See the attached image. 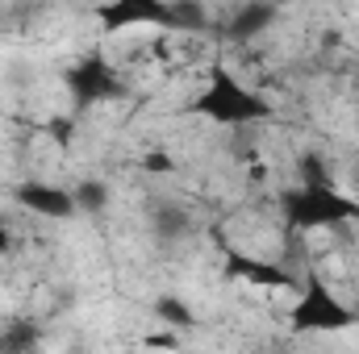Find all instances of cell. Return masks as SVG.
I'll return each instance as SVG.
<instances>
[{
	"label": "cell",
	"instance_id": "6",
	"mask_svg": "<svg viewBox=\"0 0 359 354\" xmlns=\"http://www.w3.org/2000/svg\"><path fill=\"white\" fill-rule=\"evenodd\" d=\"M13 250H17V234H13V225L0 221V259H8Z\"/></svg>",
	"mask_w": 359,
	"mask_h": 354
},
{
	"label": "cell",
	"instance_id": "2",
	"mask_svg": "<svg viewBox=\"0 0 359 354\" xmlns=\"http://www.w3.org/2000/svg\"><path fill=\"white\" fill-rule=\"evenodd\" d=\"M276 25H280V8L271 0H243L226 21V42L230 46H259L264 38L276 34Z\"/></svg>",
	"mask_w": 359,
	"mask_h": 354
},
{
	"label": "cell",
	"instance_id": "5",
	"mask_svg": "<svg viewBox=\"0 0 359 354\" xmlns=\"http://www.w3.org/2000/svg\"><path fill=\"white\" fill-rule=\"evenodd\" d=\"M0 346L4 351H25V346H38V330L29 321H8L4 334H0Z\"/></svg>",
	"mask_w": 359,
	"mask_h": 354
},
{
	"label": "cell",
	"instance_id": "4",
	"mask_svg": "<svg viewBox=\"0 0 359 354\" xmlns=\"http://www.w3.org/2000/svg\"><path fill=\"white\" fill-rule=\"evenodd\" d=\"M155 321H159V325H172V330H188V325H196L188 300H180L176 292H168V296L155 300Z\"/></svg>",
	"mask_w": 359,
	"mask_h": 354
},
{
	"label": "cell",
	"instance_id": "3",
	"mask_svg": "<svg viewBox=\"0 0 359 354\" xmlns=\"http://www.w3.org/2000/svg\"><path fill=\"white\" fill-rule=\"evenodd\" d=\"M72 196H76V208L88 213V217H100V213L113 204V187H109L104 179H80V183L72 187Z\"/></svg>",
	"mask_w": 359,
	"mask_h": 354
},
{
	"label": "cell",
	"instance_id": "1",
	"mask_svg": "<svg viewBox=\"0 0 359 354\" xmlns=\"http://www.w3.org/2000/svg\"><path fill=\"white\" fill-rule=\"evenodd\" d=\"M13 204L38 221H72L80 208H76V196L72 187L63 183H42V179H29V183H17L13 187Z\"/></svg>",
	"mask_w": 359,
	"mask_h": 354
}]
</instances>
